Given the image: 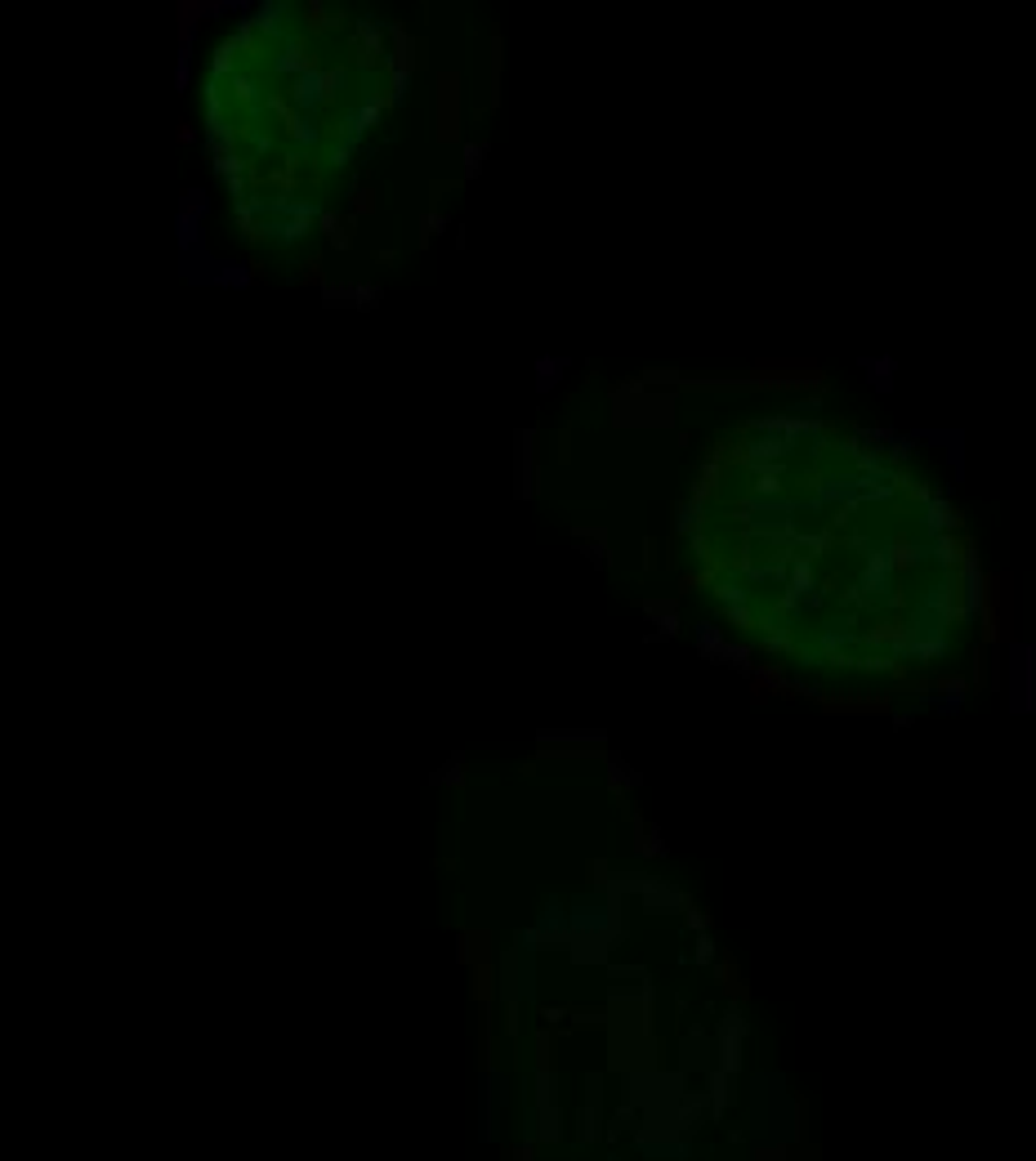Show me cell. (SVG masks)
<instances>
[{
	"mask_svg": "<svg viewBox=\"0 0 1036 1161\" xmlns=\"http://www.w3.org/2000/svg\"><path fill=\"white\" fill-rule=\"evenodd\" d=\"M951 577H956V621H988V577L974 540L960 550V568Z\"/></svg>",
	"mask_w": 1036,
	"mask_h": 1161,
	"instance_id": "obj_1",
	"label": "cell"
},
{
	"mask_svg": "<svg viewBox=\"0 0 1036 1161\" xmlns=\"http://www.w3.org/2000/svg\"><path fill=\"white\" fill-rule=\"evenodd\" d=\"M1010 697L1018 715L1036 706V648L1032 644H1010Z\"/></svg>",
	"mask_w": 1036,
	"mask_h": 1161,
	"instance_id": "obj_2",
	"label": "cell"
},
{
	"mask_svg": "<svg viewBox=\"0 0 1036 1161\" xmlns=\"http://www.w3.org/2000/svg\"><path fill=\"white\" fill-rule=\"evenodd\" d=\"M715 599H719V607H724V617L737 626V630H750L755 626V607H750V590L742 585V581H715V590H711Z\"/></svg>",
	"mask_w": 1036,
	"mask_h": 1161,
	"instance_id": "obj_3",
	"label": "cell"
},
{
	"mask_svg": "<svg viewBox=\"0 0 1036 1161\" xmlns=\"http://www.w3.org/2000/svg\"><path fill=\"white\" fill-rule=\"evenodd\" d=\"M920 527H925V536H956L960 532V510L947 501V492H934L920 505Z\"/></svg>",
	"mask_w": 1036,
	"mask_h": 1161,
	"instance_id": "obj_4",
	"label": "cell"
},
{
	"mask_svg": "<svg viewBox=\"0 0 1036 1161\" xmlns=\"http://www.w3.org/2000/svg\"><path fill=\"white\" fill-rule=\"evenodd\" d=\"M791 451H795L791 443H782V438H773V434H759V438H750V443L742 447V465H746V469H759V465H786Z\"/></svg>",
	"mask_w": 1036,
	"mask_h": 1161,
	"instance_id": "obj_5",
	"label": "cell"
},
{
	"mask_svg": "<svg viewBox=\"0 0 1036 1161\" xmlns=\"http://www.w3.org/2000/svg\"><path fill=\"white\" fill-rule=\"evenodd\" d=\"M384 36H389V27H380L376 19H358V27H354L358 63H376L380 54H389V49H384Z\"/></svg>",
	"mask_w": 1036,
	"mask_h": 1161,
	"instance_id": "obj_6",
	"label": "cell"
},
{
	"mask_svg": "<svg viewBox=\"0 0 1036 1161\" xmlns=\"http://www.w3.org/2000/svg\"><path fill=\"white\" fill-rule=\"evenodd\" d=\"M380 116H384V99H380V94H367V103H358L349 116H344V139H354V144H358V134H367Z\"/></svg>",
	"mask_w": 1036,
	"mask_h": 1161,
	"instance_id": "obj_7",
	"label": "cell"
},
{
	"mask_svg": "<svg viewBox=\"0 0 1036 1161\" xmlns=\"http://www.w3.org/2000/svg\"><path fill=\"white\" fill-rule=\"evenodd\" d=\"M670 514H675V532L688 536V540H693L697 532H706V501H693V496H688V501H675Z\"/></svg>",
	"mask_w": 1036,
	"mask_h": 1161,
	"instance_id": "obj_8",
	"label": "cell"
},
{
	"mask_svg": "<svg viewBox=\"0 0 1036 1161\" xmlns=\"http://www.w3.org/2000/svg\"><path fill=\"white\" fill-rule=\"evenodd\" d=\"M858 367H862V376H867V384L876 393H893L898 389V362L893 358H858Z\"/></svg>",
	"mask_w": 1036,
	"mask_h": 1161,
	"instance_id": "obj_9",
	"label": "cell"
},
{
	"mask_svg": "<svg viewBox=\"0 0 1036 1161\" xmlns=\"http://www.w3.org/2000/svg\"><path fill=\"white\" fill-rule=\"evenodd\" d=\"M782 492H786V465L750 469V496H782Z\"/></svg>",
	"mask_w": 1036,
	"mask_h": 1161,
	"instance_id": "obj_10",
	"label": "cell"
},
{
	"mask_svg": "<svg viewBox=\"0 0 1036 1161\" xmlns=\"http://www.w3.org/2000/svg\"><path fill=\"white\" fill-rule=\"evenodd\" d=\"M836 550V532L831 527H817V532H800V540H795V554H804V559H822V554H831Z\"/></svg>",
	"mask_w": 1036,
	"mask_h": 1161,
	"instance_id": "obj_11",
	"label": "cell"
},
{
	"mask_svg": "<svg viewBox=\"0 0 1036 1161\" xmlns=\"http://www.w3.org/2000/svg\"><path fill=\"white\" fill-rule=\"evenodd\" d=\"M925 540H929V559L951 577V572L960 568V550H965V545H960L956 536H925Z\"/></svg>",
	"mask_w": 1036,
	"mask_h": 1161,
	"instance_id": "obj_12",
	"label": "cell"
},
{
	"mask_svg": "<svg viewBox=\"0 0 1036 1161\" xmlns=\"http://www.w3.org/2000/svg\"><path fill=\"white\" fill-rule=\"evenodd\" d=\"M644 612H648V621L657 626L652 639H675L679 635V612L670 603H644Z\"/></svg>",
	"mask_w": 1036,
	"mask_h": 1161,
	"instance_id": "obj_13",
	"label": "cell"
},
{
	"mask_svg": "<svg viewBox=\"0 0 1036 1161\" xmlns=\"http://www.w3.org/2000/svg\"><path fill=\"white\" fill-rule=\"evenodd\" d=\"M934 697V706L943 711V715H956L960 706H965V697H970V684H965V679H947V684L938 688V693H929Z\"/></svg>",
	"mask_w": 1036,
	"mask_h": 1161,
	"instance_id": "obj_14",
	"label": "cell"
},
{
	"mask_svg": "<svg viewBox=\"0 0 1036 1161\" xmlns=\"http://www.w3.org/2000/svg\"><path fill=\"white\" fill-rule=\"evenodd\" d=\"M724 644H728V635L719 630V621H697V652H702L706 661H719Z\"/></svg>",
	"mask_w": 1036,
	"mask_h": 1161,
	"instance_id": "obj_15",
	"label": "cell"
},
{
	"mask_svg": "<svg viewBox=\"0 0 1036 1161\" xmlns=\"http://www.w3.org/2000/svg\"><path fill=\"white\" fill-rule=\"evenodd\" d=\"M715 666H728V670H737V674H755V648H750V644H733V639H728Z\"/></svg>",
	"mask_w": 1036,
	"mask_h": 1161,
	"instance_id": "obj_16",
	"label": "cell"
},
{
	"mask_svg": "<svg viewBox=\"0 0 1036 1161\" xmlns=\"http://www.w3.org/2000/svg\"><path fill=\"white\" fill-rule=\"evenodd\" d=\"M719 483H724V456L715 451V456H706V460H702V483H697L693 501H706L711 492H719Z\"/></svg>",
	"mask_w": 1036,
	"mask_h": 1161,
	"instance_id": "obj_17",
	"label": "cell"
},
{
	"mask_svg": "<svg viewBox=\"0 0 1036 1161\" xmlns=\"http://www.w3.org/2000/svg\"><path fill=\"white\" fill-rule=\"evenodd\" d=\"M532 429L518 434V496H532V483H536V473H532Z\"/></svg>",
	"mask_w": 1036,
	"mask_h": 1161,
	"instance_id": "obj_18",
	"label": "cell"
},
{
	"mask_svg": "<svg viewBox=\"0 0 1036 1161\" xmlns=\"http://www.w3.org/2000/svg\"><path fill=\"white\" fill-rule=\"evenodd\" d=\"M563 371H568V358H540V362H536V389L549 393V389L563 380Z\"/></svg>",
	"mask_w": 1036,
	"mask_h": 1161,
	"instance_id": "obj_19",
	"label": "cell"
},
{
	"mask_svg": "<svg viewBox=\"0 0 1036 1161\" xmlns=\"http://www.w3.org/2000/svg\"><path fill=\"white\" fill-rule=\"evenodd\" d=\"M349 304H358V309H376L380 304V287H349Z\"/></svg>",
	"mask_w": 1036,
	"mask_h": 1161,
	"instance_id": "obj_20",
	"label": "cell"
},
{
	"mask_svg": "<svg viewBox=\"0 0 1036 1161\" xmlns=\"http://www.w3.org/2000/svg\"><path fill=\"white\" fill-rule=\"evenodd\" d=\"M482 157H488V144H465V179L482 170Z\"/></svg>",
	"mask_w": 1036,
	"mask_h": 1161,
	"instance_id": "obj_21",
	"label": "cell"
},
{
	"mask_svg": "<svg viewBox=\"0 0 1036 1161\" xmlns=\"http://www.w3.org/2000/svg\"><path fill=\"white\" fill-rule=\"evenodd\" d=\"M447 228V215H438V211H429L425 220H421V242H434L438 233Z\"/></svg>",
	"mask_w": 1036,
	"mask_h": 1161,
	"instance_id": "obj_22",
	"label": "cell"
},
{
	"mask_svg": "<svg viewBox=\"0 0 1036 1161\" xmlns=\"http://www.w3.org/2000/svg\"><path fill=\"white\" fill-rule=\"evenodd\" d=\"M715 951H719V947H715V938H711V934H702V938H697V961H702V965H711V961H715Z\"/></svg>",
	"mask_w": 1036,
	"mask_h": 1161,
	"instance_id": "obj_23",
	"label": "cell"
},
{
	"mask_svg": "<svg viewBox=\"0 0 1036 1161\" xmlns=\"http://www.w3.org/2000/svg\"><path fill=\"white\" fill-rule=\"evenodd\" d=\"M233 90H237V99H242V103H250V99H255V81H250V77H237V81H233Z\"/></svg>",
	"mask_w": 1036,
	"mask_h": 1161,
	"instance_id": "obj_24",
	"label": "cell"
},
{
	"mask_svg": "<svg viewBox=\"0 0 1036 1161\" xmlns=\"http://www.w3.org/2000/svg\"><path fill=\"white\" fill-rule=\"evenodd\" d=\"M693 554H697V559H711V540H706V532L693 536Z\"/></svg>",
	"mask_w": 1036,
	"mask_h": 1161,
	"instance_id": "obj_25",
	"label": "cell"
},
{
	"mask_svg": "<svg viewBox=\"0 0 1036 1161\" xmlns=\"http://www.w3.org/2000/svg\"><path fill=\"white\" fill-rule=\"evenodd\" d=\"M688 925H693V929H697V934H702V929H706V925H711V920H706V912H688Z\"/></svg>",
	"mask_w": 1036,
	"mask_h": 1161,
	"instance_id": "obj_26",
	"label": "cell"
}]
</instances>
